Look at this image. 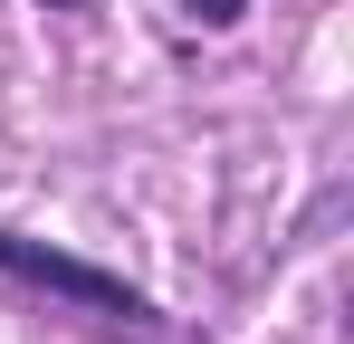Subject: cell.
<instances>
[{
  "label": "cell",
  "mask_w": 354,
  "mask_h": 344,
  "mask_svg": "<svg viewBox=\"0 0 354 344\" xmlns=\"http://www.w3.org/2000/svg\"><path fill=\"white\" fill-rule=\"evenodd\" d=\"M0 278H29V287H48V296H77V306H106V316H153L144 296L124 278H106V268H86V258H67V249H48V239H19V229H0Z\"/></svg>",
  "instance_id": "1"
},
{
  "label": "cell",
  "mask_w": 354,
  "mask_h": 344,
  "mask_svg": "<svg viewBox=\"0 0 354 344\" xmlns=\"http://www.w3.org/2000/svg\"><path fill=\"white\" fill-rule=\"evenodd\" d=\"M173 10H182V19H192V29H230V19H239V10H249V0H173Z\"/></svg>",
  "instance_id": "2"
}]
</instances>
